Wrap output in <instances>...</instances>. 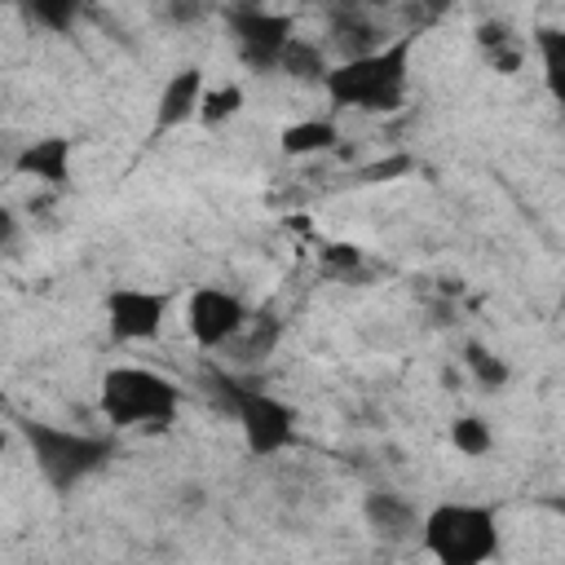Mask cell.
<instances>
[{"label":"cell","instance_id":"6da1fadb","mask_svg":"<svg viewBox=\"0 0 565 565\" xmlns=\"http://www.w3.org/2000/svg\"><path fill=\"white\" fill-rule=\"evenodd\" d=\"M424 31H402L393 35L384 49L353 57V62H335L322 79V93L335 110H358V115H393L402 110L406 93H411V57Z\"/></svg>","mask_w":565,"mask_h":565},{"label":"cell","instance_id":"7a4b0ae2","mask_svg":"<svg viewBox=\"0 0 565 565\" xmlns=\"http://www.w3.org/2000/svg\"><path fill=\"white\" fill-rule=\"evenodd\" d=\"M419 547L433 565H490L503 547L499 512L472 499H441L419 521Z\"/></svg>","mask_w":565,"mask_h":565},{"label":"cell","instance_id":"3957f363","mask_svg":"<svg viewBox=\"0 0 565 565\" xmlns=\"http://www.w3.org/2000/svg\"><path fill=\"white\" fill-rule=\"evenodd\" d=\"M177 406H181V388L154 366L124 362L110 366L97 384V411L110 433H132V428L159 433L177 419Z\"/></svg>","mask_w":565,"mask_h":565},{"label":"cell","instance_id":"277c9868","mask_svg":"<svg viewBox=\"0 0 565 565\" xmlns=\"http://www.w3.org/2000/svg\"><path fill=\"white\" fill-rule=\"evenodd\" d=\"M26 455L35 459L40 481L53 494H71L79 490L88 477H97L110 459H115V441L102 433H84V428H62L53 419H22L18 424Z\"/></svg>","mask_w":565,"mask_h":565},{"label":"cell","instance_id":"5b68a950","mask_svg":"<svg viewBox=\"0 0 565 565\" xmlns=\"http://www.w3.org/2000/svg\"><path fill=\"white\" fill-rule=\"evenodd\" d=\"M212 384H216L221 406L234 415L238 437H243V450L252 459H274V455H282V450L296 446V437H300V411L287 397H278V393H269L260 384H247L243 375H221V371L212 375Z\"/></svg>","mask_w":565,"mask_h":565},{"label":"cell","instance_id":"8992f818","mask_svg":"<svg viewBox=\"0 0 565 565\" xmlns=\"http://www.w3.org/2000/svg\"><path fill=\"white\" fill-rule=\"evenodd\" d=\"M221 18H225V31L234 40L238 62L252 75H278L282 53L296 40V18L278 13V9H260V4H234Z\"/></svg>","mask_w":565,"mask_h":565},{"label":"cell","instance_id":"52a82bcc","mask_svg":"<svg viewBox=\"0 0 565 565\" xmlns=\"http://www.w3.org/2000/svg\"><path fill=\"white\" fill-rule=\"evenodd\" d=\"M172 309V291H154V287H132V282H115L102 296V318H106V335L115 344H150L163 335Z\"/></svg>","mask_w":565,"mask_h":565},{"label":"cell","instance_id":"ba28073f","mask_svg":"<svg viewBox=\"0 0 565 565\" xmlns=\"http://www.w3.org/2000/svg\"><path fill=\"white\" fill-rule=\"evenodd\" d=\"M252 309L225 287H194L185 300V331L203 353H225L247 327Z\"/></svg>","mask_w":565,"mask_h":565},{"label":"cell","instance_id":"9c48e42d","mask_svg":"<svg viewBox=\"0 0 565 565\" xmlns=\"http://www.w3.org/2000/svg\"><path fill=\"white\" fill-rule=\"evenodd\" d=\"M9 172L13 177H26L35 185H49V190H66L71 177H75V141L71 137H35V141H22V150L9 159Z\"/></svg>","mask_w":565,"mask_h":565},{"label":"cell","instance_id":"30bf717a","mask_svg":"<svg viewBox=\"0 0 565 565\" xmlns=\"http://www.w3.org/2000/svg\"><path fill=\"white\" fill-rule=\"evenodd\" d=\"M322 44H327L331 62H353V57L384 49L388 31L362 4H340V9H327V40Z\"/></svg>","mask_w":565,"mask_h":565},{"label":"cell","instance_id":"8fae6325","mask_svg":"<svg viewBox=\"0 0 565 565\" xmlns=\"http://www.w3.org/2000/svg\"><path fill=\"white\" fill-rule=\"evenodd\" d=\"M419 521H424V512L406 499V494H397V490H366L362 494V525L380 539V543H419Z\"/></svg>","mask_w":565,"mask_h":565},{"label":"cell","instance_id":"7c38bea8","mask_svg":"<svg viewBox=\"0 0 565 565\" xmlns=\"http://www.w3.org/2000/svg\"><path fill=\"white\" fill-rule=\"evenodd\" d=\"M203 93H207V75L203 66H181L163 79L159 97H154V137L199 119V106H203Z\"/></svg>","mask_w":565,"mask_h":565},{"label":"cell","instance_id":"4fadbf2b","mask_svg":"<svg viewBox=\"0 0 565 565\" xmlns=\"http://www.w3.org/2000/svg\"><path fill=\"white\" fill-rule=\"evenodd\" d=\"M278 340H282V318H278L274 309H252L247 327L238 331V340H234L225 353H230L234 371L243 375V371L265 366V362H269V353L278 349Z\"/></svg>","mask_w":565,"mask_h":565},{"label":"cell","instance_id":"5bb4252c","mask_svg":"<svg viewBox=\"0 0 565 565\" xmlns=\"http://www.w3.org/2000/svg\"><path fill=\"white\" fill-rule=\"evenodd\" d=\"M340 146V128L327 119V115H309V119H296L278 132V150L287 159H313V154H327Z\"/></svg>","mask_w":565,"mask_h":565},{"label":"cell","instance_id":"9a60e30c","mask_svg":"<svg viewBox=\"0 0 565 565\" xmlns=\"http://www.w3.org/2000/svg\"><path fill=\"white\" fill-rule=\"evenodd\" d=\"M459 362H463L468 380H472L481 393H503V388L512 384V366H508V358H503V353H494V349H490V344H481V340H463Z\"/></svg>","mask_w":565,"mask_h":565},{"label":"cell","instance_id":"2e32d148","mask_svg":"<svg viewBox=\"0 0 565 565\" xmlns=\"http://www.w3.org/2000/svg\"><path fill=\"white\" fill-rule=\"evenodd\" d=\"M331 66H335V62H331V53H327V44H322V40L296 35V40L287 44V53H282L278 75L300 79V84H318V88H322V79H327V71H331Z\"/></svg>","mask_w":565,"mask_h":565},{"label":"cell","instance_id":"e0dca14e","mask_svg":"<svg viewBox=\"0 0 565 565\" xmlns=\"http://www.w3.org/2000/svg\"><path fill=\"white\" fill-rule=\"evenodd\" d=\"M534 53H539V75H543L547 97L565 110V26H539Z\"/></svg>","mask_w":565,"mask_h":565},{"label":"cell","instance_id":"ac0fdd59","mask_svg":"<svg viewBox=\"0 0 565 565\" xmlns=\"http://www.w3.org/2000/svg\"><path fill=\"white\" fill-rule=\"evenodd\" d=\"M477 44L486 53V62L499 71V75H512L521 66V40L512 35L508 22H481L477 26Z\"/></svg>","mask_w":565,"mask_h":565},{"label":"cell","instance_id":"d6986e66","mask_svg":"<svg viewBox=\"0 0 565 565\" xmlns=\"http://www.w3.org/2000/svg\"><path fill=\"white\" fill-rule=\"evenodd\" d=\"M450 446L463 459H486L494 450V428L486 415H455L450 419Z\"/></svg>","mask_w":565,"mask_h":565},{"label":"cell","instance_id":"ffe728a7","mask_svg":"<svg viewBox=\"0 0 565 565\" xmlns=\"http://www.w3.org/2000/svg\"><path fill=\"white\" fill-rule=\"evenodd\" d=\"M243 106H247V97H243L238 84H207L203 106H199V124H203V128H221V124H230Z\"/></svg>","mask_w":565,"mask_h":565},{"label":"cell","instance_id":"44dd1931","mask_svg":"<svg viewBox=\"0 0 565 565\" xmlns=\"http://www.w3.org/2000/svg\"><path fill=\"white\" fill-rule=\"evenodd\" d=\"M35 26H44V31H71L75 22H79V4L75 0H31L26 9H22Z\"/></svg>","mask_w":565,"mask_h":565},{"label":"cell","instance_id":"7402d4cb","mask_svg":"<svg viewBox=\"0 0 565 565\" xmlns=\"http://www.w3.org/2000/svg\"><path fill=\"white\" fill-rule=\"evenodd\" d=\"M318 260H322V269H327L331 278L353 282V278L362 274V265H366V252H362L358 243H322Z\"/></svg>","mask_w":565,"mask_h":565},{"label":"cell","instance_id":"603a6c76","mask_svg":"<svg viewBox=\"0 0 565 565\" xmlns=\"http://www.w3.org/2000/svg\"><path fill=\"white\" fill-rule=\"evenodd\" d=\"M402 172H411V154H393V159H384V163L362 168V181H393V177H402Z\"/></svg>","mask_w":565,"mask_h":565},{"label":"cell","instance_id":"cb8c5ba5","mask_svg":"<svg viewBox=\"0 0 565 565\" xmlns=\"http://www.w3.org/2000/svg\"><path fill=\"white\" fill-rule=\"evenodd\" d=\"M203 13H207L203 4H168V9H163V18H168V22H177V26H185V22H199Z\"/></svg>","mask_w":565,"mask_h":565},{"label":"cell","instance_id":"d4e9b609","mask_svg":"<svg viewBox=\"0 0 565 565\" xmlns=\"http://www.w3.org/2000/svg\"><path fill=\"white\" fill-rule=\"evenodd\" d=\"M13 243H18V216L4 207V212H0V247L13 252Z\"/></svg>","mask_w":565,"mask_h":565}]
</instances>
